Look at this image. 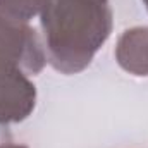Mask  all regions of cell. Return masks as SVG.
<instances>
[{
	"label": "cell",
	"mask_w": 148,
	"mask_h": 148,
	"mask_svg": "<svg viewBox=\"0 0 148 148\" xmlns=\"http://www.w3.org/2000/svg\"><path fill=\"white\" fill-rule=\"evenodd\" d=\"M109 0H47L40 26L47 60L62 74L84 71L112 33Z\"/></svg>",
	"instance_id": "6da1fadb"
},
{
	"label": "cell",
	"mask_w": 148,
	"mask_h": 148,
	"mask_svg": "<svg viewBox=\"0 0 148 148\" xmlns=\"http://www.w3.org/2000/svg\"><path fill=\"white\" fill-rule=\"evenodd\" d=\"M0 59L16 64L28 76H35L47 64V52L29 23L0 16Z\"/></svg>",
	"instance_id": "7a4b0ae2"
},
{
	"label": "cell",
	"mask_w": 148,
	"mask_h": 148,
	"mask_svg": "<svg viewBox=\"0 0 148 148\" xmlns=\"http://www.w3.org/2000/svg\"><path fill=\"white\" fill-rule=\"evenodd\" d=\"M36 105V86L16 64L0 59V124L23 122Z\"/></svg>",
	"instance_id": "3957f363"
},
{
	"label": "cell",
	"mask_w": 148,
	"mask_h": 148,
	"mask_svg": "<svg viewBox=\"0 0 148 148\" xmlns=\"http://www.w3.org/2000/svg\"><path fill=\"white\" fill-rule=\"evenodd\" d=\"M117 64L133 76H148V26L126 29L115 45Z\"/></svg>",
	"instance_id": "277c9868"
},
{
	"label": "cell",
	"mask_w": 148,
	"mask_h": 148,
	"mask_svg": "<svg viewBox=\"0 0 148 148\" xmlns=\"http://www.w3.org/2000/svg\"><path fill=\"white\" fill-rule=\"evenodd\" d=\"M45 3L47 0H0V16L29 23L35 16H40Z\"/></svg>",
	"instance_id": "5b68a950"
},
{
	"label": "cell",
	"mask_w": 148,
	"mask_h": 148,
	"mask_svg": "<svg viewBox=\"0 0 148 148\" xmlns=\"http://www.w3.org/2000/svg\"><path fill=\"white\" fill-rule=\"evenodd\" d=\"M5 148H28L24 145H17V143H5Z\"/></svg>",
	"instance_id": "8992f818"
},
{
	"label": "cell",
	"mask_w": 148,
	"mask_h": 148,
	"mask_svg": "<svg viewBox=\"0 0 148 148\" xmlns=\"http://www.w3.org/2000/svg\"><path fill=\"white\" fill-rule=\"evenodd\" d=\"M143 3L147 5V10H148V0H143Z\"/></svg>",
	"instance_id": "52a82bcc"
},
{
	"label": "cell",
	"mask_w": 148,
	"mask_h": 148,
	"mask_svg": "<svg viewBox=\"0 0 148 148\" xmlns=\"http://www.w3.org/2000/svg\"><path fill=\"white\" fill-rule=\"evenodd\" d=\"M0 148H5V145H0Z\"/></svg>",
	"instance_id": "ba28073f"
}]
</instances>
